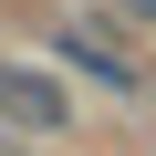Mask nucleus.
I'll return each instance as SVG.
<instances>
[{
    "label": "nucleus",
    "instance_id": "20e7f679",
    "mask_svg": "<svg viewBox=\"0 0 156 156\" xmlns=\"http://www.w3.org/2000/svg\"><path fill=\"white\" fill-rule=\"evenodd\" d=\"M0 156H11V146H0Z\"/></svg>",
    "mask_w": 156,
    "mask_h": 156
},
{
    "label": "nucleus",
    "instance_id": "f257e3e1",
    "mask_svg": "<svg viewBox=\"0 0 156 156\" xmlns=\"http://www.w3.org/2000/svg\"><path fill=\"white\" fill-rule=\"evenodd\" d=\"M31 52L62 73L73 94H104L115 115H135V104H146V83H156L146 52H135L125 31H104L94 11H42V21H31Z\"/></svg>",
    "mask_w": 156,
    "mask_h": 156
},
{
    "label": "nucleus",
    "instance_id": "7ed1b4c3",
    "mask_svg": "<svg viewBox=\"0 0 156 156\" xmlns=\"http://www.w3.org/2000/svg\"><path fill=\"white\" fill-rule=\"evenodd\" d=\"M94 21L125 31V42H156V0H94Z\"/></svg>",
    "mask_w": 156,
    "mask_h": 156
},
{
    "label": "nucleus",
    "instance_id": "f03ea898",
    "mask_svg": "<svg viewBox=\"0 0 156 156\" xmlns=\"http://www.w3.org/2000/svg\"><path fill=\"white\" fill-rule=\"evenodd\" d=\"M83 104L42 52H0V146H73Z\"/></svg>",
    "mask_w": 156,
    "mask_h": 156
}]
</instances>
